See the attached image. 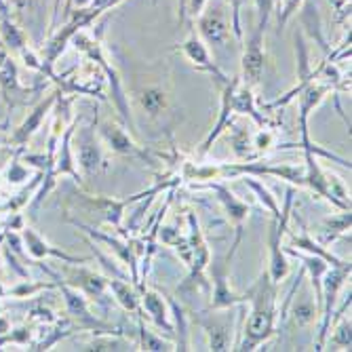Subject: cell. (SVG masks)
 Segmentation results:
<instances>
[{"mask_svg": "<svg viewBox=\"0 0 352 352\" xmlns=\"http://www.w3.org/2000/svg\"><path fill=\"white\" fill-rule=\"evenodd\" d=\"M245 302H251V314L243 327V342L234 350H253L258 344L274 336V302L276 283L270 278L268 268L245 294Z\"/></svg>", "mask_w": 352, "mask_h": 352, "instance_id": "obj_1", "label": "cell"}, {"mask_svg": "<svg viewBox=\"0 0 352 352\" xmlns=\"http://www.w3.org/2000/svg\"><path fill=\"white\" fill-rule=\"evenodd\" d=\"M350 276V262H342L338 266H329L327 272L323 274L321 280V308H323V318H321V333H318V342H316V350H323L325 340L329 336L331 329V321H333V308L338 302V294L344 287L346 278Z\"/></svg>", "mask_w": 352, "mask_h": 352, "instance_id": "obj_2", "label": "cell"}, {"mask_svg": "<svg viewBox=\"0 0 352 352\" xmlns=\"http://www.w3.org/2000/svg\"><path fill=\"white\" fill-rule=\"evenodd\" d=\"M199 32H201L203 43L209 45V49H213L215 55L228 51L230 23H228V15H226V7H223L219 0L211 9H207L205 13L199 15Z\"/></svg>", "mask_w": 352, "mask_h": 352, "instance_id": "obj_3", "label": "cell"}, {"mask_svg": "<svg viewBox=\"0 0 352 352\" xmlns=\"http://www.w3.org/2000/svg\"><path fill=\"white\" fill-rule=\"evenodd\" d=\"M294 205V188H289L287 192V201H285V209L280 217H272L270 221V234H268V247H270V264H268V274L270 278L278 285L287 274H289V264H287V258L280 249V239L283 232L287 228V219H289V209Z\"/></svg>", "mask_w": 352, "mask_h": 352, "instance_id": "obj_4", "label": "cell"}, {"mask_svg": "<svg viewBox=\"0 0 352 352\" xmlns=\"http://www.w3.org/2000/svg\"><path fill=\"white\" fill-rule=\"evenodd\" d=\"M232 318L234 314H219V310H211L207 318H199V325L205 329L209 338V348L215 352L230 350L232 344Z\"/></svg>", "mask_w": 352, "mask_h": 352, "instance_id": "obj_5", "label": "cell"}, {"mask_svg": "<svg viewBox=\"0 0 352 352\" xmlns=\"http://www.w3.org/2000/svg\"><path fill=\"white\" fill-rule=\"evenodd\" d=\"M192 188H209L213 195L217 197V201L221 203V207L226 209V213H228V217L234 221V226H236V241H241L243 239V223H245V219H247V215H249V205L247 203H243V201H239L232 192H230V188H226L223 184H217V182H207V184H195Z\"/></svg>", "mask_w": 352, "mask_h": 352, "instance_id": "obj_6", "label": "cell"}, {"mask_svg": "<svg viewBox=\"0 0 352 352\" xmlns=\"http://www.w3.org/2000/svg\"><path fill=\"white\" fill-rule=\"evenodd\" d=\"M262 43H264V32L255 28V32L247 43V49L243 53V78H245L247 87H255L262 80V74H264Z\"/></svg>", "mask_w": 352, "mask_h": 352, "instance_id": "obj_7", "label": "cell"}, {"mask_svg": "<svg viewBox=\"0 0 352 352\" xmlns=\"http://www.w3.org/2000/svg\"><path fill=\"white\" fill-rule=\"evenodd\" d=\"M78 163L87 175H95L102 167V150L95 140V122L89 126H82L78 131Z\"/></svg>", "mask_w": 352, "mask_h": 352, "instance_id": "obj_8", "label": "cell"}, {"mask_svg": "<svg viewBox=\"0 0 352 352\" xmlns=\"http://www.w3.org/2000/svg\"><path fill=\"white\" fill-rule=\"evenodd\" d=\"M179 49H182V53H184L192 63H195V66H197L199 70H207V72L213 74V76L217 78V82H221V85H226V82H228L226 74H223V72L217 68V63L211 59L209 49H207V45L203 43V38H199L197 34H192L186 43L179 45Z\"/></svg>", "mask_w": 352, "mask_h": 352, "instance_id": "obj_9", "label": "cell"}, {"mask_svg": "<svg viewBox=\"0 0 352 352\" xmlns=\"http://www.w3.org/2000/svg\"><path fill=\"white\" fill-rule=\"evenodd\" d=\"M59 289H61V294H63V300H66V306H68L70 316L76 318V321H78L80 325H89V327H93L95 331L112 329V327L104 325L102 321H98V318H95V316L89 312L87 300H85V296H82L80 292L72 289V287L66 285V283H59Z\"/></svg>", "mask_w": 352, "mask_h": 352, "instance_id": "obj_10", "label": "cell"}, {"mask_svg": "<svg viewBox=\"0 0 352 352\" xmlns=\"http://www.w3.org/2000/svg\"><path fill=\"white\" fill-rule=\"evenodd\" d=\"M80 45H82V49L100 63V66L106 70V74H108V80H110V87H112V98H114V104H116V108H118V112H120V116H122V120L126 122V124H133V120H131V114H129V106H126V100H124V93H122V82H120V78H118V74L114 72V68H110L108 66V61L102 57V53H100V49L95 47V45H91V43H87L85 38H80Z\"/></svg>", "mask_w": 352, "mask_h": 352, "instance_id": "obj_11", "label": "cell"}, {"mask_svg": "<svg viewBox=\"0 0 352 352\" xmlns=\"http://www.w3.org/2000/svg\"><path fill=\"white\" fill-rule=\"evenodd\" d=\"M239 82H241L239 78H232V80H228L226 85H223L221 106H219V118H217V122H215V126H213V131L209 133V138L205 140V144H203V148H201L203 154L211 150L213 142H215V140L223 133V129H226V126L230 124V116L234 114V112H232V93H234V89H236Z\"/></svg>", "mask_w": 352, "mask_h": 352, "instance_id": "obj_12", "label": "cell"}, {"mask_svg": "<svg viewBox=\"0 0 352 352\" xmlns=\"http://www.w3.org/2000/svg\"><path fill=\"white\" fill-rule=\"evenodd\" d=\"M213 294H211V310H228L236 304H245V296H236L234 292H230L228 287V278H226V270H217L213 276Z\"/></svg>", "mask_w": 352, "mask_h": 352, "instance_id": "obj_13", "label": "cell"}, {"mask_svg": "<svg viewBox=\"0 0 352 352\" xmlns=\"http://www.w3.org/2000/svg\"><path fill=\"white\" fill-rule=\"evenodd\" d=\"M23 241L30 249V253L34 255V258H47V255H53V258H61L63 262H70V264H80V262H87L85 258H74V255H68L63 253L61 249H55L51 247L47 241H43L32 228H23Z\"/></svg>", "mask_w": 352, "mask_h": 352, "instance_id": "obj_14", "label": "cell"}, {"mask_svg": "<svg viewBox=\"0 0 352 352\" xmlns=\"http://www.w3.org/2000/svg\"><path fill=\"white\" fill-rule=\"evenodd\" d=\"M140 302H142L144 310L150 314V318L154 321V325H156V327L165 329L167 333H171V331H173V325L169 323V318H167V306H165V302H163V298H161V296L154 294V292H146V289H142V292H140Z\"/></svg>", "mask_w": 352, "mask_h": 352, "instance_id": "obj_15", "label": "cell"}, {"mask_svg": "<svg viewBox=\"0 0 352 352\" xmlns=\"http://www.w3.org/2000/svg\"><path fill=\"white\" fill-rule=\"evenodd\" d=\"M102 135H104V140L108 142V146L112 148V152H116V154H129V156H142V158H146V152H142L135 144H133V140L126 135L120 126H112V124H104L102 126Z\"/></svg>", "mask_w": 352, "mask_h": 352, "instance_id": "obj_16", "label": "cell"}, {"mask_svg": "<svg viewBox=\"0 0 352 352\" xmlns=\"http://www.w3.org/2000/svg\"><path fill=\"white\" fill-rule=\"evenodd\" d=\"M70 285H76L82 289V294L95 298L98 302L104 304V296H106V287H108V278L95 274V272H89V270H74V276L72 280H68Z\"/></svg>", "mask_w": 352, "mask_h": 352, "instance_id": "obj_17", "label": "cell"}, {"mask_svg": "<svg viewBox=\"0 0 352 352\" xmlns=\"http://www.w3.org/2000/svg\"><path fill=\"white\" fill-rule=\"evenodd\" d=\"M108 287L112 289L114 298L118 300V304L124 310H129V312H138L140 310V292H138L135 285L131 287L124 278L112 276V278H108Z\"/></svg>", "mask_w": 352, "mask_h": 352, "instance_id": "obj_18", "label": "cell"}, {"mask_svg": "<svg viewBox=\"0 0 352 352\" xmlns=\"http://www.w3.org/2000/svg\"><path fill=\"white\" fill-rule=\"evenodd\" d=\"M55 100H57V95H51V98L47 100V102H43L34 112H32L28 118H25V122L19 126V129L15 131V135H13V144H17V146H21V144H25L28 142V138L34 133L38 126H41V122H43V118L47 116V112L51 110V106L55 104Z\"/></svg>", "mask_w": 352, "mask_h": 352, "instance_id": "obj_19", "label": "cell"}, {"mask_svg": "<svg viewBox=\"0 0 352 352\" xmlns=\"http://www.w3.org/2000/svg\"><path fill=\"white\" fill-rule=\"evenodd\" d=\"M232 112H234V114H247V116H251V118L255 120V124H260V126L266 124V118H264L258 110H255V102H253L251 87L239 89V85H236V89H234V93H232Z\"/></svg>", "mask_w": 352, "mask_h": 352, "instance_id": "obj_20", "label": "cell"}, {"mask_svg": "<svg viewBox=\"0 0 352 352\" xmlns=\"http://www.w3.org/2000/svg\"><path fill=\"white\" fill-rule=\"evenodd\" d=\"M318 316V304L310 300V296H300L298 302L292 306V318L296 327H306L312 325Z\"/></svg>", "mask_w": 352, "mask_h": 352, "instance_id": "obj_21", "label": "cell"}, {"mask_svg": "<svg viewBox=\"0 0 352 352\" xmlns=\"http://www.w3.org/2000/svg\"><path fill=\"white\" fill-rule=\"evenodd\" d=\"M292 241H294V245H296L298 249H302V251H308L310 255H318V258L327 260V262H329V266H338V264H342V260H340V258H336L333 253L325 251L321 245L314 243V241L310 239L308 230H304L300 236H298V234H294V236H292Z\"/></svg>", "mask_w": 352, "mask_h": 352, "instance_id": "obj_22", "label": "cell"}, {"mask_svg": "<svg viewBox=\"0 0 352 352\" xmlns=\"http://www.w3.org/2000/svg\"><path fill=\"white\" fill-rule=\"evenodd\" d=\"M72 131L74 126L63 133V142H61V150H59V156H57V167H55V173H70L76 182L80 179V175L76 173L74 169V163H72V152H70V140H72Z\"/></svg>", "mask_w": 352, "mask_h": 352, "instance_id": "obj_23", "label": "cell"}, {"mask_svg": "<svg viewBox=\"0 0 352 352\" xmlns=\"http://www.w3.org/2000/svg\"><path fill=\"white\" fill-rule=\"evenodd\" d=\"M140 102L150 116H156L163 112V108L167 104V95L163 89H148L140 95Z\"/></svg>", "mask_w": 352, "mask_h": 352, "instance_id": "obj_24", "label": "cell"}, {"mask_svg": "<svg viewBox=\"0 0 352 352\" xmlns=\"http://www.w3.org/2000/svg\"><path fill=\"white\" fill-rule=\"evenodd\" d=\"M169 306L175 318V327H177V350H188V316L182 308V304H177L173 298H169Z\"/></svg>", "mask_w": 352, "mask_h": 352, "instance_id": "obj_25", "label": "cell"}, {"mask_svg": "<svg viewBox=\"0 0 352 352\" xmlns=\"http://www.w3.org/2000/svg\"><path fill=\"white\" fill-rule=\"evenodd\" d=\"M243 182H245V184L255 192V195L260 197V201L264 203V207H266L268 211H272V217H280V215H283V213H280V209H278V205H276V201H274V197L270 195V192H268L262 184H258V182L251 179V177H245Z\"/></svg>", "mask_w": 352, "mask_h": 352, "instance_id": "obj_26", "label": "cell"}, {"mask_svg": "<svg viewBox=\"0 0 352 352\" xmlns=\"http://www.w3.org/2000/svg\"><path fill=\"white\" fill-rule=\"evenodd\" d=\"M140 338H142V350H171L165 340L156 338L152 331L146 329L144 321H140Z\"/></svg>", "mask_w": 352, "mask_h": 352, "instance_id": "obj_27", "label": "cell"}, {"mask_svg": "<svg viewBox=\"0 0 352 352\" xmlns=\"http://www.w3.org/2000/svg\"><path fill=\"white\" fill-rule=\"evenodd\" d=\"M323 228H325V230H333V232H338V234L350 230V211H344V213H340V215H336V217L325 219V221H323Z\"/></svg>", "mask_w": 352, "mask_h": 352, "instance_id": "obj_28", "label": "cell"}, {"mask_svg": "<svg viewBox=\"0 0 352 352\" xmlns=\"http://www.w3.org/2000/svg\"><path fill=\"white\" fill-rule=\"evenodd\" d=\"M255 7H258V30L266 32V25L270 21L272 9H274V0H255Z\"/></svg>", "mask_w": 352, "mask_h": 352, "instance_id": "obj_29", "label": "cell"}, {"mask_svg": "<svg viewBox=\"0 0 352 352\" xmlns=\"http://www.w3.org/2000/svg\"><path fill=\"white\" fill-rule=\"evenodd\" d=\"M232 5V32H234V38L236 43L241 45L243 43V28H241V11H243V5H247V0H230Z\"/></svg>", "mask_w": 352, "mask_h": 352, "instance_id": "obj_30", "label": "cell"}, {"mask_svg": "<svg viewBox=\"0 0 352 352\" xmlns=\"http://www.w3.org/2000/svg\"><path fill=\"white\" fill-rule=\"evenodd\" d=\"M352 325H350V318H344L342 321V325L336 329V333H333V344H340V346H344V348H350V344H352Z\"/></svg>", "mask_w": 352, "mask_h": 352, "instance_id": "obj_31", "label": "cell"}, {"mask_svg": "<svg viewBox=\"0 0 352 352\" xmlns=\"http://www.w3.org/2000/svg\"><path fill=\"white\" fill-rule=\"evenodd\" d=\"M232 146H234V152L239 154V156H247V152H249V133L245 131V129H236L234 131V135H232Z\"/></svg>", "mask_w": 352, "mask_h": 352, "instance_id": "obj_32", "label": "cell"}, {"mask_svg": "<svg viewBox=\"0 0 352 352\" xmlns=\"http://www.w3.org/2000/svg\"><path fill=\"white\" fill-rule=\"evenodd\" d=\"M302 5V0H283V9L278 11V28H283L289 17L298 11V7Z\"/></svg>", "mask_w": 352, "mask_h": 352, "instance_id": "obj_33", "label": "cell"}, {"mask_svg": "<svg viewBox=\"0 0 352 352\" xmlns=\"http://www.w3.org/2000/svg\"><path fill=\"white\" fill-rule=\"evenodd\" d=\"M85 350H124V344L118 340H112V338H108V340L98 338V340H93Z\"/></svg>", "mask_w": 352, "mask_h": 352, "instance_id": "obj_34", "label": "cell"}, {"mask_svg": "<svg viewBox=\"0 0 352 352\" xmlns=\"http://www.w3.org/2000/svg\"><path fill=\"white\" fill-rule=\"evenodd\" d=\"M120 3V0H91L89 3V11H93V13H104L106 9H110V7H116Z\"/></svg>", "mask_w": 352, "mask_h": 352, "instance_id": "obj_35", "label": "cell"}, {"mask_svg": "<svg viewBox=\"0 0 352 352\" xmlns=\"http://www.w3.org/2000/svg\"><path fill=\"white\" fill-rule=\"evenodd\" d=\"M5 36H7V43L11 47H21V43H23L21 34H19V32L13 25H9V23H5Z\"/></svg>", "mask_w": 352, "mask_h": 352, "instance_id": "obj_36", "label": "cell"}, {"mask_svg": "<svg viewBox=\"0 0 352 352\" xmlns=\"http://www.w3.org/2000/svg\"><path fill=\"white\" fill-rule=\"evenodd\" d=\"M205 5H207V0H190V13L195 17H199L203 13Z\"/></svg>", "mask_w": 352, "mask_h": 352, "instance_id": "obj_37", "label": "cell"}, {"mask_svg": "<svg viewBox=\"0 0 352 352\" xmlns=\"http://www.w3.org/2000/svg\"><path fill=\"white\" fill-rule=\"evenodd\" d=\"M270 142H272V135L270 133H260L258 138H255V146H258L260 150H266Z\"/></svg>", "mask_w": 352, "mask_h": 352, "instance_id": "obj_38", "label": "cell"}, {"mask_svg": "<svg viewBox=\"0 0 352 352\" xmlns=\"http://www.w3.org/2000/svg\"><path fill=\"white\" fill-rule=\"evenodd\" d=\"M184 9H186V0H179V23H184Z\"/></svg>", "mask_w": 352, "mask_h": 352, "instance_id": "obj_39", "label": "cell"}, {"mask_svg": "<svg viewBox=\"0 0 352 352\" xmlns=\"http://www.w3.org/2000/svg\"><path fill=\"white\" fill-rule=\"evenodd\" d=\"M5 63V53H0V66Z\"/></svg>", "mask_w": 352, "mask_h": 352, "instance_id": "obj_40", "label": "cell"}, {"mask_svg": "<svg viewBox=\"0 0 352 352\" xmlns=\"http://www.w3.org/2000/svg\"><path fill=\"white\" fill-rule=\"evenodd\" d=\"M78 5H85V3H91V0H76Z\"/></svg>", "mask_w": 352, "mask_h": 352, "instance_id": "obj_41", "label": "cell"}, {"mask_svg": "<svg viewBox=\"0 0 352 352\" xmlns=\"http://www.w3.org/2000/svg\"><path fill=\"white\" fill-rule=\"evenodd\" d=\"M154 3H156V0H154Z\"/></svg>", "mask_w": 352, "mask_h": 352, "instance_id": "obj_42", "label": "cell"}]
</instances>
